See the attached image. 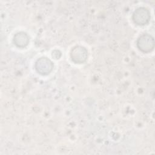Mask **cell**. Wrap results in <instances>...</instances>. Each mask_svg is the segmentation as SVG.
<instances>
[{"mask_svg":"<svg viewBox=\"0 0 155 155\" xmlns=\"http://www.w3.org/2000/svg\"><path fill=\"white\" fill-rule=\"evenodd\" d=\"M71 58L76 63H82L87 59V51L84 47L76 46L71 50Z\"/></svg>","mask_w":155,"mask_h":155,"instance_id":"1","label":"cell"},{"mask_svg":"<svg viewBox=\"0 0 155 155\" xmlns=\"http://www.w3.org/2000/svg\"><path fill=\"white\" fill-rule=\"evenodd\" d=\"M137 45L139 49L143 51H150L154 47L153 38L150 35H144L139 38L137 41Z\"/></svg>","mask_w":155,"mask_h":155,"instance_id":"2","label":"cell"},{"mask_svg":"<svg viewBox=\"0 0 155 155\" xmlns=\"http://www.w3.org/2000/svg\"><path fill=\"white\" fill-rule=\"evenodd\" d=\"M53 64L47 58H41L36 63V70L42 74H48L52 70Z\"/></svg>","mask_w":155,"mask_h":155,"instance_id":"3","label":"cell"},{"mask_svg":"<svg viewBox=\"0 0 155 155\" xmlns=\"http://www.w3.org/2000/svg\"><path fill=\"white\" fill-rule=\"evenodd\" d=\"M150 18L148 10L144 8H139L134 12L133 20L138 25H144L148 22Z\"/></svg>","mask_w":155,"mask_h":155,"instance_id":"4","label":"cell"},{"mask_svg":"<svg viewBox=\"0 0 155 155\" xmlns=\"http://www.w3.org/2000/svg\"><path fill=\"white\" fill-rule=\"evenodd\" d=\"M14 42L18 47L25 46L28 42V36L24 32L18 33L14 36Z\"/></svg>","mask_w":155,"mask_h":155,"instance_id":"5","label":"cell"}]
</instances>
